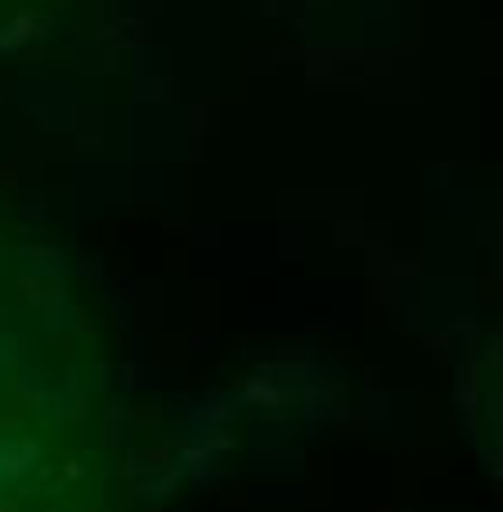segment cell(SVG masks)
<instances>
[{
  "label": "cell",
  "mask_w": 503,
  "mask_h": 512,
  "mask_svg": "<svg viewBox=\"0 0 503 512\" xmlns=\"http://www.w3.org/2000/svg\"><path fill=\"white\" fill-rule=\"evenodd\" d=\"M113 355L81 265L0 203V472L113 441Z\"/></svg>",
  "instance_id": "1"
},
{
  "label": "cell",
  "mask_w": 503,
  "mask_h": 512,
  "mask_svg": "<svg viewBox=\"0 0 503 512\" xmlns=\"http://www.w3.org/2000/svg\"><path fill=\"white\" fill-rule=\"evenodd\" d=\"M72 0H0V59L41 45L68 18Z\"/></svg>",
  "instance_id": "3"
},
{
  "label": "cell",
  "mask_w": 503,
  "mask_h": 512,
  "mask_svg": "<svg viewBox=\"0 0 503 512\" xmlns=\"http://www.w3.org/2000/svg\"><path fill=\"white\" fill-rule=\"evenodd\" d=\"M0 512H135V490L108 441L41 468L0 472Z\"/></svg>",
  "instance_id": "2"
}]
</instances>
